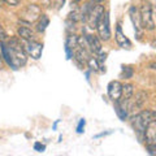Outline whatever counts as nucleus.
<instances>
[{
  "label": "nucleus",
  "instance_id": "obj_5",
  "mask_svg": "<svg viewBox=\"0 0 156 156\" xmlns=\"http://www.w3.org/2000/svg\"><path fill=\"white\" fill-rule=\"evenodd\" d=\"M42 16V11L37 4H29V5L20 13V20L21 22H26V23H33L35 22L39 17Z\"/></svg>",
  "mask_w": 156,
  "mask_h": 156
},
{
  "label": "nucleus",
  "instance_id": "obj_4",
  "mask_svg": "<svg viewBox=\"0 0 156 156\" xmlns=\"http://www.w3.org/2000/svg\"><path fill=\"white\" fill-rule=\"evenodd\" d=\"M96 31H98V37L100 38V41L107 42L111 39L112 33H111V26H109V13L107 11L101 14L99 22H98Z\"/></svg>",
  "mask_w": 156,
  "mask_h": 156
},
{
  "label": "nucleus",
  "instance_id": "obj_11",
  "mask_svg": "<svg viewBox=\"0 0 156 156\" xmlns=\"http://www.w3.org/2000/svg\"><path fill=\"white\" fill-rule=\"evenodd\" d=\"M143 136H144L146 144L156 143V119L152 120L147 126H146V130H144V135Z\"/></svg>",
  "mask_w": 156,
  "mask_h": 156
},
{
  "label": "nucleus",
  "instance_id": "obj_25",
  "mask_svg": "<svg viewBox=\"0 0 156 156\" xmlns=\"http://www.w3.org/2000/svg\"><path fill=\"white\" fill-rule=\"evenodd\" d=\"M150 68H151V69H156V62H151Z\"/></svg>",
  "mask_w": 156,
  "mask_h": 156
},
{
  "label": "nucleus",
  "instance_id": "obj_2",
  "mask_svg": "<svg viewBox=\"0 0 156 156\" xmlns=\"http://www.w3.org/2000/svg\"><path fill=\"white\" fill-rule=\"evenodd\" d=\"M155 119H156L155 112L150 111V109H146V111L139 112L138 115L131 117V126H133V129L136 131L138 135H144L146 126Z\"/></svg>",
  "mask_w": 156,
  "mask_h": 156
},
{
  "label": "nucleus",
  "instance_id": "obj_8",
  "mask_svg": "<svg viewBox=\"0 0 156 156\" xmlns=\"http://www.w3.org/2000/svg\"><path fill=\"white\" fill-rule=\"evenodd\" d=\"M107 92H108L109 99L115 103V101L120 100L121 95H122V85L119 81H111L107 87Z\"/></svg>",
  "mask_w": 156,
  "mask_h": 156
},
{
  "label": "nucleus",
  "instance_id": "obj_16",
  "mask_svg": "<svg viewBox=\"0 0 156 156\" xmlns=\"http://www.w3.org/2000/svg\"><path fill=\"white\" fill-rule=\"evenodd\" d=\"M86 65L89 66V68H90V70H92V72H98V70L105 72V69H104V68L100 65L99 60H98L96 57H94V56H90V57H89V60H87Z\"/></svg>",
  "mask_w": 156,
  "mask_h": 156
},
{
  "label": "nucleus",
  "instance_id": "obj_10",
  "mask_svg": "<svg viewBox=\"0 0 156 156\" xmlns=\"http://www.w3.org/2000/svg\"><path fill=\"white\" fill-rule=\"evenodd\" d=\"M85 41L87 43V46L90 47V50L92 53H100L101 52V43L100 38L94 34H85Z\"/></svg>",
  "mask_w": 156,
  "mask_h": 156
},
{
  "label": "nucleus",
  "instance_id": "obj_6",
  "mask_svg": "<svg viewBox=\"0 0 156 156\" xmlns=\"http://www.w3.org/2000/svg\"><path fill=\"white\" fill-rule=\"evenodd\" d=\"M25 51L34 60H39L43 52V44L37 41H25Z\"/></svg>",
  "mask_w": 156,
  "mask_h": 156
},
{
  "label": "nucleus",
  "instance_id": "obj_18",
  "mask_svg": "<svg viewBox=\"0 0 156 156\" xmlns=\"http://www.w3.org/2000/svg\"><path fill=\"white\" fill-rule=\"evenodd\" d=\"M121 76L125 77V78H131L133 77V69L130 66H122V73Z\"/></svg>",
  "mask_w": 156,
  "mask_h": 156
},
{
  "label": "nucleus",
  "instance_id": "obj_9",
  "mask_svg": "<svg viewBox=\"0 0 156 156\" xmlns=\"http://www.w3.org/2000/svg\"><path fill=\"white\" fill-rule=\"evenodd\" d=\"M129 14H130V18L133 21V25H134V31L136 34V37L140 38L142 37V22H140V14L138 13V9H136L134 5L130 7L129 9Z\"/></svg>",
  "mask_w": 156,
  "mask_h": 156
},
{
  "label": "nucleus",
  "instance_id": "obj_7",
  "mask_svg": "<svg viewBox=\"0 0 156 156\" xmlns=\"http://www.w3.org/2000/svg\"><path fill=\"white\" fill-rule=\"evenodd\" d=\"M105 12V9L103 5H94L91 8V11L89 13V17H87V23H89L90 29H96V25L99 22V20L101 17V14Z\"/></svg>",
  "mask_w": 156,
  "mask_h": 156
},
{
  "label": "nucleus",
  "instance_id": "obj_3",
  "mask_svg": "<svg viewBox=\"0 0 156 156\" xmlns=\"http://www.w3.org/2000/svg\"><path fill=\"white\" fill-rule=\"evenodd\" d=\"M140 22H142V27L144 30L152 31L155 29V21H154V14H152V7L148 3H144L140 7Z\"/></svg>",
  "mask_w": 156,
  "mask_h": 156
},
{
  "label": "nucleus",
  "instance_id": "obj_19",
  "mask_svg": "<svg viewBox=\"0 0 156 156\" xmlns=\"http://www.w3.org/2000/svg\"><path fill=\"white\" fill-rule=\"evenodd\" d=\"M85 124H86L85 119H81V120H80V122H78V126H77V133H78V134H82V133H83Z\"/></svg>",
  "mask_w": 156,
  "mask_h": 156
},
{
  "label": "nucleus",
  "instance_id": "obj_24",
  "mask_svg": "<svg viewBox=\"0 0 156 156\" xmlns=\"http://www.w3.org/2000/svg\"><path fill=\"white\" fill-rule=\"evenodd\" d=\"M3 55H2V52H0V69H3Z\"/></svg>",
  "mask_w": 156,
  "mask_h": 156
},
{
  "label": "nucleus",
  "instance_id": "obj_23",
  "mask_svg": "<svg viewBox=\"0 0 156 156\" xmlns=\"http://www.w3.org/2000/svg\"><path fill=\"white\" fill-rule=\"evenodd\" d=\"M4 3H7L8 5H12V7H16L20 4V0H3Z\"/></svg>",
  "mask_w": 156,
  "mask_h": 156
},
{
  "label": "nucleus",
  "instance_id": "obj_22",
  "mask_svg": "<svg viewBox=\"0 0 156 156\" xmlns=\"http://www.w3.org/2000/svg\"><path fill=\"white\" fill-rule=\"evenodd\" d=\"M5 41H8V35L5 30L3 29V26H0V42H5Z\"/></svg>",
  "mask_w": 156,
  "mask_h": 156
},
{
  "label": "nucleus",
  "instance_id": "obj_26",
  "mask_svg": "<svg viewBox=\"0 0 156 156\" xmlns=\"http://www.w3.org/2000/svg\"><path fill=\"white\" fill-rule=\"evenodd\" d=\"M104 2V0H91V3H101Z\"/></svg>",
  "mask_w": 156,
  "mask_h": 156
},
{
  "label": "nucleus",
  "instance_id": "obj_12",
  "mask_svg": "<svg viewBox=\"0 0 156 156\" xmlns=\"http://www.w3.org/2000/svg\"><path fill=\"white\" fill-rule=\"evenodd\" d=\"M115 39L121 48H130L131 47V42L129 41V38L122 33V29L120 25H117L116 27V34H115Z\"/></svg>",
  "mask_w": 156,
  "mask_h": 156
},
{
  "label": "nucleus",
  "instance_id": "obj_17",
  "mask_svg": "<svg viewBox=\"0 0 156 156\" xmlns=\"http://www.w3.org/2000/svg\"><path fill=\"white\" fill-rule=\"evenodd\" d=\"M48 25H50V20H48V17L46 16V14H42V16L39 17L38 23H37V30L39 33H43L47 29Z\"/></svg>",
  "mask_w": 156,
  "mask_h": 156
},
{
  "label": "nucleus",
  "instance_id": "obj_15",
  "mask_svg": "<svg viewBox=\"0 0 156 156\" xmlns=\"http://www.w3.org/2000/svg\"><path fill=\"white\" fill-rule=\"evenodd\" d=\"M133 95H134V86L131 83L122 85V95H121L120 100L125 101V103H129L131 100V98H133Z\"/></svg>",
  "mask_w": 156,
  "mask_h": 156
},
{
  "label": "nucleus",
  "instance_id": "obj_13",
  "mask_svg": "<svg viewBox=\"0 0 156 156\" xmlns=\"http://www.w3.org/2000/svg\"><path fill=\"white\" fill-rule=\"evenodd\" d=\"M146 100H147V94H146L144 91H138L133 100V103L130 104V101H129V109L140 108V107H143V104L146 103Z\"/></svg>",
  "mask_w": 156,
  "mask_h": 156
},
{
  "label": "nucleus",
  "instance_id": "obj_1",
  "mask_svg": "<svg viewBox=\"0 0 156 156\" xmlns=\"http://www.w3.org/2000/svg\"><path fill=\"white\" fill-rule=\"evenodd\" d=\"M0 51H2L4 61L14 70L22 68L27 61L25 46L17 37L8 38V41L5 42H0Z\"/></svg>",
  "mask_w": 156,
  "mask_h": 156
},
{
  "label": "nucleus",
  "instance_id": "obj_20",
  "mask_svg": "<svg viewBox=\"0 0 156 156\" xmlns=\"http://www.w3.org/2000/svg\"><path fill=\"white\" fill-rule=\"evenodd\" d=\"M146 148H147L150 155H156V143H151V144H146Z\"/></svg>",
  "mask_w": 156,
  "mask_h": 156
},
{
  "label": "nucleus",
  "instance_id": "obj_21",
  "mask_svg": "<svg viewBox=\"0 0 156 156\" xmlns=\"http://www.w3.org/2000/svg\"><path fill=\"white\" fill-rule=\"evenodd\" d=\"M34 150L38 151V152H43V151L46 150V146L42 144L41 142H35V143H34Z\"/></svg>",
  "mask_w": 156,
  "mask_h": 156
},
{
  "label": "nucleus",
  "instance_id": "obj_14",
  "mask_svg": "<svg viewBox=\"0 0 156 156\" xmlns=\"http://www.w3.org/2000/svg\"><path fill=\"white\" fill-rule=\"evenodd\" d=\"M17 34L22 41H35V34L33 33V30L27 26H18Z\"/></svg>",
  "mask_w": 156,
  "mask_h": 156
}]
</instances>
